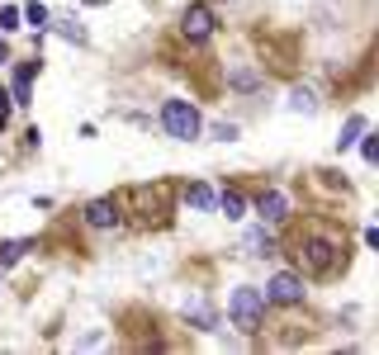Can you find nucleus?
<instances>
[{
    "label": "nucleus",
    "mask_w": 379,
    "mask_h": 355,
    "mask_svg": "<svg viewBox=\"0 0 379 355\" xmlns=\"http://www.w3.org/2000/svg\"><path fill=\"white\" fill-rule=\"evenodd\" d=\"M33 71H38V62H24L15 71V105H29V86H33Z\"/></svg>",
    "instance_id": "obj_8"
},
{
    "label": "nucleus",
    "mask_w": 379,
    "mask_h": 355,
    "mask_svg": "<svg viewBox=\"0 0 379 355\" xmlns=\"http://www.w3.org/2000/svg\"><path fill=\"white\" fill-rule=\"evenodd\" d=\"M29 247H33V242H24V237H19V242H5V247H0V270H10Z\"/></svg>",
    "instance_id": "obj_9"
},
{
    "label": "nucleus",
    "mask_w": 379,
    "mask_h": 355,
    "mask_svg": "<svg viewBox=\"0 0 379 355\" xmlns=\"http://www.w3.org/2000/svg\"><path fill=\"white\" fill-rule=\"evenodd\" d=\"M361 133H365V119H361V114H351V119H346V128H342V138H337V147L346 152V147H351L356 138H361Z\"/></svg>",
    "instance_id": "obj_10"
},
{
    "label": "nucleus",
    "mask_w": 379,
    "mask_h": 355,
    "mask_svg": "<svg viewBox=\"0 0 379 355\" xmlns=\"http://www.w3.org/2000/svg\"><path fill=\"white\" fill-rule=\"evenodd\" d=\"M10 29H19V10H15V5L0 10V33H10Z\"/></svg>",
    "instance_id": "obj_16"
},
{
    "label": "nucleus",
    "mask_w": 379,
    "mask_h": 355,
    "mask_svg": "<svg viewBox=\"0 0 379 355\" xmlns=\"http://www.w3.org/2000/svg\"><path fill=\"white\" fill-rule=\"evenodd\" d=\"M233 86H242V91H252V86H256V76H252V71H237V76H233Z\"/></svg>",
    "instance_id": "obj_17"
},
{
    "label": "nucleus",
    "mask_w": 379,
    "mask_h": 355,
    "mask_svg": "<svg viewBox=\"0 0 379 355\" xmlns=\"http://www.w3.org/2000/svg\"><path fill=\"white\" fill-rule=\"evenodd\" d=\"M0 62H5V38H0Z\"/></svg>",
    "instance_id": "obj_18"
},
{
    "label": "nucleus",
    "mask_w": 379,
    "mask_h": 355,
    "mask_svg": "<svg viewBox=\"0 0 379 355\" xmlns=\"http://www.w3.org/2000/svg\"><path fill=\"white\" fill-rule=\"evenodd\" d=\"M228 313H233V322L242 327V332H256V327H261V313H266V293L252 289V284H242V289H233V298H228Z\"/></svg>",
    "instance_id": "obj_2"
},
{
    "label": "nucleus",
    "mask_w": 379,
    "mask_h": 355,
    "mask_svg": "<svg viewBox=\"0 0 379 355\" xmlns=\"http://www.w3.org/2000/svg\"><path fill=\"white\" fill-rule=\"evenodd\" d=\"M299 256L308 261V270H313V275H327L332 265H337V247H327V242H308Z\"/></svg>",
    "instance_id": "obj_5"
},
{
    "label": "nucleus",
    "mask_w": 379,
    "mask_h": 355,
    "mask_svg": "<svg viewBox=\"0 0 379 355\" xmlns=\"http://www.w3.org/2000/svg\"><path fill=\"white\" fill-rule=\"evenodd\" d=\"M190 204H199V209H214V190H209V185H194V190H190Z\"/></svg>",
    "instance_id": "obj_15"
},
{
    "label": "nucleus",
    "mask_w": 379,
    "mask_h": 355,
    "mask_svg": "<svg viewBox=\"0 0 379 355\" xmlns=\"http://www.w3.org/2000/svg\"><path fill=\"white\" fill-rule=\"evenodd\" d=\"M289 109H294V114H313L317 100H313L308 91H294V95H289Z\"/></svg>",
    "instance_id": "obj_14"
},
{
    "label": "nucleus",
    "mask_w": 379,
    "mask_h": 355,
    "mask_svg": "<svg viewBox=\"0 0 379 355\" xmlns=\"http://www.w3.org/2000/svg\"><path fill=\"white\" fill-rule=\"evenodd\" d=\"M214 24H218V19H214L209 5H190L185 15H180V33H185L190 43H204L209 33H214Z\"/></svg>",
    "instance_id": "obj_4"
},
{
    "label": "nucleus",
    "mask_w": 379,
    "mask_h": 355,
    "mask_svg": "<svg viewBox=\"0 0 379 355\" xmlns=\"http://www.w3.org/2000/svg\"><path fill=\"white\" fill-rule=\"evenodd\" d=\"M161 128H166L175 142H190V138H199L204 119H199V109L190 105V100H166V109H161Z\"/></svg>",
    "instance_id": "obj_1"
},
{
    "label": "nucleus",
    "mask_w": 379,
    "mask_h": 355,
    "mask_svg": "<svg viewBox=\"0 0 379 355\" xmlns=\"http://www.w3.org/2000/svg\"><path fill=\"white\" fill-rule=\"evenodd\" d=\"M19 19H29L33 29H47V24H52V19H47V10H43V0H33V5H29V10H24Z\"/></svg>",
    "instance_id": "obj_11"
},
{
    "label": "nucleus",
    "mask_w": 379,
    "mask_h": 355,
    "mask_svg": "<svg viewBox=\"0 0 379 355\" xmlns=\"http://www.w3.org/2000/svg\"><path fill=\"white\" fill-rule=\"evenodd\" d=\"M256 214L266 218V223H280V218L289 214V199H284L280 190H270V194H261V204H256Z\"/></svg>",
    "instance_id": "obj_7"
},
{
    "label": "nucleus",
    "mask_w": 379,
    "mask_h": 355,
    "mask_svg": "<svg viewBox=\"0 0 379 355\" xmlns=\"http://www.w3.org/2000/svg\"><path fill=\"white\" fill-rule=\"evenodd\" d=\"M261 293H266V303H284V308H294V303H303V279L289 275V270H280Z\"/></svg>",
    "instance_id": "obj_3"
},
{
    "label": "nucleus",
    "mask_w": 379,
    "mask_h": 355,
    "mask_svg": "<svg viewBox=\"0 0 379 355\" xmlns=\"http://www.w3.org/2000/svg\"><path fill=\"white\" fill-rule=\"evenodd\" d=\"M218 209H223L228 218H242V214H247V204H242V194H233V190H228V194L218 199Z\"/></svg>",
    "instance_id": "obj_12"
},
{
    "label": "nucleus",
    "mask_w": 379,
    "mask_h": 355,
    "mask_svg": "<svg viewBox=\"0 0 379 355\" xmlns=\"http://www.w3.org/2000/svg\"><path fill=\"white\" fill-rule=\"evenodd\" d=\"M247 251H252V256H266L270 251V232H261V228L247 232Z\"/></svg>",
    "instance_id": "obj_13"
},
{
    "label": "nucleus",
    "mask_w": 379,
    "mask_h": 355,
    "mask_svg": "<svg viewBox=\"0 0 379 355\" xmlns=\"http://www.w3.org/2000/svg\"><path fill=\"white\" fill-rule=\"evenodd\" d=\"M86 223H91V228H114V223H119V204L114 199H91L86 204Z\"/></svg>",
    "instance_id": "obj_6"
},
{
    "label": "nucleus",
    "mask_w": 379,
    "mask_h": 355,
    "mask_svg": "<svg viewBox=\"0 0 379 355\" xmlns=\"http://www.w3.org/2000/svg\"><path fill=\"white\" fill-rule=\"evenodd\" d=\"M86 5H105V0H86Z\"/></svg>",
    "instance_id": "obj_19"
}]
</instances>
